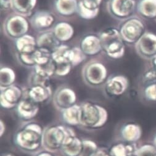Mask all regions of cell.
<instances>
[{
	"instance_id": "6da1fadb",
	"label": "cell",
	"mask_w": 156,
	"mask_h": 156,
	"mask_svg": "<svg viewBox=\"0 0 156 156\" xmlns=\"http://www.w3.org/2000/svg\"><path fill=\"white\" fill-rule=\"evenodd\" d=\"M44 128L37 122H25L16 132L14 143L20 151L35 154L43 149Z\"/></svg>"
},
{
	"instance_id": "7a4b0ae2",
	"label": "cell",
	"mask_w": 156,
	"mask_h": 156,
	"mask_svg": "<svg viewBox=\"0 0 156 156\" xmlns=\"http://www.w3.org/2000/svg\"><path fill=\"white\" fill-rule=\"evenodd\" d=\"M75 134L71 126L62 125L49 126L44 129L43 149L54 153L60 151L66 140Z\"/></svg>"
},
{
	"instance_id": "3957f363",
	"label": "cell",
	"mask_w": 156,
	"mask_h": 156,
	"mask_svg": "<svg viewBox=\"0 0 156 156\" xmlns=\"http://www.w3.org/2000/svg\"><path fill=\"white\" fill-rule=\"evenodd\" d=\"M82 115L80 126L98 129L105 126L108 120V112L103 106L91 101L81 104Z\"/></svg>"
},
{
	"instance_id": "277c9868",
	"label": "cell",
	"mask_w": 156,
	"mask_h": 156,
	"mask_svg": "<svg viewBox=\"0 0 156 156\" xmlns=\"http://www.w3.org/2000/svg\"><path fill=\"white\" fill-rule=\"evenodd\" d=\"M102 50L112 59H118L124 56L125 46L119 30L110 27L101 32L98 35Z\"/></svg>"
},
{
	"instance_id": "5b68a950",
	"label": "cell",
	"mask_w": 156,
	"mask_h": 156,
	"mask_svg": "<svg viewBox=\"0 0 156 156\" xmlns=\"http://www.w3.org/2000/svg\"><path fill=\"white\" fill-rule=\"evenodd\" d=\"M82 75L84 82L91 87H99L105 85L108 80V70L101 62L91 61L83 67Z\"/></svg>"
},
{
	"instance_id": "8992f818",
	"label": "cell",
	"mask_w": 156,
	"mask_h": 156,
	"mask_svg": "<svg viewBox=\"0 0 156 156\" xmlns=\"http://www.w3.org/2000/svg\"><path fill=\"white\" fill-rule=\"evenodd\" d=\"M29 23L26 17L17 14L9 15L3 23V30L5 35L14 40L27 34Z\"/></svg>"
},
{
	"instance_id": "52a82bcc",
	"label": "cell",
	"mask_w": 156,
	"mask_h": 156,
	"mask_svg": "<svg viewBox=\"0 0 156 156\" xmlns=\"http://www.w3.org/2000/svg\"><path fill=\"white\" fill-rule=\"evenodd\" d=\"M144 30L143 23L136 18L126 20L119 30L123 41L128 43H136L144 34Z\"/></svg>"
},
{
	"instance_id": "ba28073f",
	"label": "cell",
	"mask_w": 156,
	"mask_h": 156,
	"mask_svg": "<svg viewBox=\"0 0 156 156\" xmlns=\"http://www.w3.org/2000/svg\"><path fill=\"white\" fill-rule=\"evenodd\" d=\"M77 97L75 91L66 86L59 87L53 95L55 107L60 112L76 104Z\"/></svg>"
},
{
	"instance_id": "9c48e42d",
	"label": "cell",
	"mask_w": 156,
	"mask_h": 156,
	"mask_svg": "<svg viewBox=\"0 0 156 156\" xmlns=\"http://www.w3.org/2000/svg\"><path fill=\"white\" fill-rule=\"evenodd\" d=\"M135 6V0H108L107 3L109 13L117 19L129 17L133 12Z\"/></svg>"
},
{
	"instance_id": "30bf717a",
	"label": "cell",
	"mask_w": 156,
	"mask_h": 156,
	"mask_svg": "<svg viewBox=\"0 0 156 156\" xmlns=\"http://www.w3.org/2000/svg\"><path fill=\"white\" fill-rule=\"evenodd\" d=\"M0 90V105L2 108L5 109L16 108L23 98L25 92L20 87L16 85Z\"/></svg>"
},
{
	"instance_id": "8fae6325",
	"label": "cell",
	"mask_w": 156,
	"mask_h": 156,
	"mask_svg": "<svg viewBox=\"0 0 156 156\" xmlns=\"http://www.w3.org/2000/svg\"><path fill=\"white\" fill-rule=\"evenodd\" d=\"M15 109L17 117L20 120L27 122L32 121L38 115L40 111V105L26 96L24 92L23 98Z\"/></svg>"
},
{
	"instance_id": "7c38bea8",
	"label": "cell",
	"mask_w": 156,
	"mask_h": 156,
	"mask_svg": "<svg viewBox=\"0 0 156 156\" xmlns=\"http://www.w3.org/2000/svg\"><path fill=\"white\" fill-rule=\"evenodd\" d=\"M137 53L143 57L149 58L156 55V35L145 33L135 43Z\"/></svg>"
},
{
	"instance_id": "4fadbf2b",
	"label": "cell",
	"mask_w": 156,
	"mask_h": 156,
	"mask_svg": "<svg viewBox=\"0 0 156 156\" xmlns=\"http://www.w3.org/2000/svg\"><path fill=\"white\" fill-rule=\"evenodd\" d=\"M128 80L122 75H115L108 79L105 84L106 93L111 97H117L125 93L128 87Z\"/></svg>"
},
{
	"instance_id": "5bb4252c",
	"label": "cell",
	"mask_w": 156,
	"mask_h": 156,
	"mask_svg": "<svg viewBox=\"0 0 156 156\" xmlns=\"http://www.w3.org/2000/svg\"><path fill=\"white\" fill-rule=\"evenodd\" d=\"M102 0H78L77 14L85 20H91L98 16Z\"/></svg>"
},
{
	"instance_id": "9a60e30c",
	"label": "cell",
	"mask_w": 156,
	"mask_h": 156,
	"mask_svg": "<svg viewBox=\"0 0 156 156\" xmlns=\"http://www.w3.org/2000/svg\"><path fill=\"white\" fill-rule=\"evenodd\" d=\"M55 21V16L47 11H39L32 16L30 23L35 30L46 31Z\"/></svg>"
},
{
	"instance_id": "2e32d148",
	"label": "cell",
	"mask_w": 156,
	"mask_h": 156,
	"mask_svg": "<svg viewBox=\"0 0 156 156\" xmlns=\"http://www.w3.org/2000/svg\"><path fill=\"white\" fill-rule=\"evenodd\" d=\"M25 94L35 102L40 104L46 102L53 95V91L49 85L29 87Z\"/></svg>"
},
{
	"instance_id": "e0dca14e",
	"label": "cell",
	"mask_w": 156,
	"mask_h": 156,
	"mask_svg": "<svg viewBox=\"0 0 156 156\" xmlns=\"http://www.w3.org/2000/svg\"><path fill=\"white\" fill-rule=\"evenodd\" d=\"M82 149L83 140L75 134L66 140L60 151L64 156H81Z\"/></svg>"
},
{
	"instance_id": "ac0fdd59",
	"label": "cell",
	"mask_w": 156,
	"mask_h": 156,
	"mask_svg": "<svg viewBox=\"0 0 156 156\" xmlns=\"http://www.w3.org/2000/svg\"><path fill=\"white\" fill-rule=\"evenodd\" d=\"M80 48L87 56H94L102 50L99 36L88 35L85 36L80 43Z\"/></svg>"
},
{
	"instance_id": "d6986e66",
	"label": "cell",
	"mask_w": 156,
	"mask_h": 156,
	"mask_svg": "<svg viewBox=\"0 0 156 156\" xmlns=\"http://www.w3.org/2000/svg\"><path fill=\"white\" fill-rule=\"evenodd\" d=\"M61 119L64 123L69 126H80L82 109L81 105H75L61 111Z\"/></svg>"
},
{
	"instance_id": "ffe728a7",
	"label": "cell",
	"mask_w": 156,
	"mask_h": 156,
	"mask_svg": "<svg viewBox=\"0 0 156 156\" xmlns=\"http://www.w3.org/2000/svg\"><path fill=\"white\" fill-rule=\"evenodd\" d=\"M11 9L15 14L30 17L35 9L37 0H10Z\"/></svg>"
},
{
	"instance_id": "44dd1931",
	"label": "cell",
	"mask_w": 156,
	"mask_h": 156,
	"mask_svg": "<svg viewBox=\"0 0 156 156\" xmlns=\"http://www.w3.org/2000/svg\"><path fill=\"white\" fill-rule=\"evenodd\" d=\"M61 43L55 35L53 30L42 32L37 38V47L47 49L51 51V53L61 44Z\"/></svg>"
},
{
	"instance_id": "7402d4cb",
	"label": "cell",
	"mask_w": 156,
	"mask_h": 156,
	"mask_svg": "<svg viewBox=\"0 0 156 156\" xmlns=\"http://www.w3.org/2000/svg\"><path fill=\"white\" fill-rule=\"evenodd\" d=\"M141 127L135 123H128L123 125L120 131L122 140L126 143H132L140 140L141 136Z\"/></svg>"
},
{
	"instance_id": "603a6c76",
	"label": "cell",
	"mask_w": 156,
	"mask_h": 156,
	"mask_svg": "<svg viewBox=\"0 0 156 156\" xmlns=\"http://www.w3.org/2000/svg\"><path fill=\"white\" fill-rule=\"evenodd\" d=\"M15 46L17 53L30 54L37 49V39L29 34L17 38L15 40Z\"/></svg>"
},
{
	"instance_id": "cb8c5ba5",
	"label": "cell",
	"mask_w": 156,
	"mask_h": 156,
	"mask_svg": "<svg viewBox=\"0 0 156 156\" xmlns=\"http://www.w3.org/2000/svg\"><path fill=\"white\" fill-rule=\"evenodd\" d=\"M52 30L56 37L61 42L67 41L71 40L75 32L72 25L66 22H61L56 23Z\"/></svg>"
},
{
	"instance_id": "d4e9b609",
	"label": "cell",
	"mask_w": 156,
	"mask_h": 156,
	"mask_svg": "<svg viewBox=\"0 0 156 156\" xmlns=\"http://www.w3.org/2000/svg\"><path fill=\"white\" fill-rule=\"evenodd\" d=\"M55 9L62 16H70L77 13L78 0H55Z\"/></svg>"
},
{
	"instance_id": "484cf974",
	"label": "cell",
	"mask_w": 156,
	"mask_h": 156,
	"mask_svg": "<svg viewBox=\"0 0 156 156\" xmlns=\"http://www.w3.org/2000/svg\"><path fill=\"white\" fill-rule=\"evenodd\" d=\"M136 151L133 144L126 142L115 143L109 149L111 156H130L135 154Z\"/></svg>"
},
{
	"instance_id": "4316f807",
	"label": "cell",
	"mask_w": 156,
	"mask_h": 156,
	"mask_svg": "<svg viewBox=\"0 0 156 156\" xmlns=\"http://www.w3.org/2000/svg\"><path fill=\"white\" fill-rule=\"evenodd\" d=\"M16 75L14 70L8 67L0 69V90L6 88L14 85Z\"/></svg>"
},
{
	"instance_id": "83f0119b",
	"label": "cell",
	"mask_w": 156,
	"mask_h": 156,
	"mask_svg": "<svg viewBox=\"0 0 156 156\" xmlns=\"http://www.w3.org/2000/svg\"><path fill=\"white\" fill-rule=\"evenodd\" d=\"M71 48L66 44H61L55 51L52 52V59L56 64L70 63V52Z\"/></svg>"
},
{
	"instance_id": "f1b7e54d",
	"label": "cell",
	"mask_w": 156,
	"mask_h": 156,
	"mask_svg": "<svg viewBox=\"0 0 156 156\" xmlns=\"http://www.w3.org/2000/svg\"><path fill=\"white\" fill-rule=\"evenodd\" d=\"M138 10L144 17H156V0H141L138 5Z\"/></svg>"
},
{
	"instance_id": "f546056e",
	"label": "cell",
	"mask_w": 156,
	"mask_h": 156,
	"mask_svg": "<svg viewBox=\"0 0 156 156\" xmlns=\"http://www.w3.org/2000/svg\"><path fill=\"white\" fill-rule=\"evenodd\" d=\"M34 69V71L38 75L46 79H50L51 77L55 75L56 63L53 59H51L46 64L35 66Z\"/></svg>"
},
{
	"instance_id": "4dcf8cb0",
	"label": "cell",
	"mask_w": 156,
	"mask_h": 156,
	"mask_svg": "<svg viewBox=\"0 0 156 156\" xmlns=\"http://www.w3.org/2000/svg\"><path fill=\"white\" fill-rule=\"evenodd\" d=\"M33 58L36 66L44 64L52 59L51 52L45 49L37 48L33 53Z\"/></svg>"
},
{
	"instance_id": "1f68e13d",
	"label": "cell",
	"mask_w": 156,
	"mask_h": 156,
	"mask_svg": "<svg viewBox=\"0 0 156 156\" xmlns=\"http://www.w3.org/2000/svg\"><path fill=\"white\" fill-rule=\"evenodd\" d=\"M87 58V55L83 53L80 47H73L70 52L69 61L73 67L82 64Z\"/></svg>"
},
{
	"instance_id": "d6a6232c",
	"label": "cell",
	"mask_w": 156,
	"mask_h": 156,
	"mask_svg": "<svg viewBox=\"0 0 156 156\" xmlns=\"http://www.w3.org/2000/svg\"><path fill=\"white\" fill-rule=\"evenodd\" d=\"M99 147L91 140H83V149L81 156H94Z\"/></svg>"
},
{
	"instance_id": "836d02e7",
	"label": "cell",
	"mask_w": 156,
	"mask_h": 156,
	"mask_svg": "<svg viewBox=\"0 0 156 156\" xmlns=\"http://www.w3.org/2000/svg\"><path fill=\"white\" fill-rule=\"evenodd\" d=\"M17 58L19 62L23 66L26 67H33L34 68L36 64L33 58V53H17Z\"/></svg>"
},
{
	"instance_id": "e575fe53",
	"label": "cell",
	"mask_w": 156,
	"mask_h": 156,
	"mask_svg": "<svg viewBox=\"0 0 156 156\" xmlns=\"http://www.w3.org/2000/svg\"><path fill=\"white\" fill-rule=\"evenodd\" d=\"M49 79H46V78L38 75L34 71L29 78V87L36 85H49Z\"/></svg>"
},
{
	"instance_id": "d590c367",
	"label": "cell",
	"mask_w": 156,
	"mask_h": 156,
	"mask_svg": "<svg viewBox=\"0 0 156 156\" xmlns=\"http://www.w3.org/2000/svg\"><path fill=\"white\" fill-rule=\"evenodd\" d=\"M136 156H156V146L145 144L137 149L135 152Z\"/></svg>"
},
{
	"instance_id": "8d00e7d4",
	"label": "cell",
	"mask_w": 156,
	"mask_h": 156,
	"mask_svg": "<svg viewBox=\"0 0 156 156\" xmlns=\"http://www.w3.org/2000/svg\"><path fill=\"white\" fill-rule=\"evenodd\" d=\"M72 67L70 63L56 64L55 75L60 77L65 76L70 72Z\"/></svg>"
},
{
	"instance_id": "74e56055",
	"label": "cell",
	"mask_w": 156,
	"mask_h": 156,
	"mask_svg": "<svg viewBox=\"0 0 156 156\" xmlns=\"http://www.w3.org/2000/svg\"><path fill=\"white\" fill-rule=\"evenodd\" d=\"M144 94L147 99L156 101V83L147 86L144 90Z\"/></svg>"
},
{
	"instance_id": "f35d334b",
	"label": "cell",
	"mask_w": 156,
	"mask_h": 156,
	"mask_svg": "<svg viewBox=\"0 0 156 156\" xmlns=\"http://www.w3.org/2000/svg\"><path fill=\"white\" fill-rule=\"evenodd\" d=\"M144 79L146 80H153L156 79V69L150 70L146 72L144 74Z\"/></svg>"
},
{
	"instance_id": "ab89813d",
	"label": "cell",
	"mask_w": 156,
	"mask_h": 156,
	"mask_svg": "<svg viewBox=\"0 0 156 156\" xmlns=\"http://www.w3.org/2000/svg\"><path fill=\"white\" fill-rule=\"evenodd\" d=\"M94 156H111L109 149L105 147H99Z\"/></svg>"
},
{
	"instance_id": "60d3db41",
	"label": "cell",
	"mask_w": 156,
	"mask_h": 156,
	"mask_svg": "<svg viewBox=\"0 0 156 156\" xmlns=\"http://www.w3.org/2000/svg\"><path fill=\"white\" fill-rule=\"evenodd\" d=\"M34 156H56L55 153L42 149L34 154Z\"/></svg>"
},
{
	"instance_id": "b9f144b4",
	"label": "cell",
	"mask_w": 156,
	"mask_h": 156,
	"mask_svg": "<svg viewBox=\"0 0 156 156\" xmlns=\"http://www.w3.org/2000/svg\"><path fill=\"white\" fill-rule=\"evenodd\" d=\"M9 8H11L10 0H1V9L7 10Z\"/></svg>"
},
{
	"instance_id": "7bdbcfd3",
	"label": "cell",
	"mask_w": 156,
	"mask_h": 156,
	"mask_svg": "<svg viewBox=\"0 0 156 156\" xmlns=\"http://www.w3.org/2000/svg\"><path fill=\"white\" fill-rule=\"evenodd\" d=\"M6 128V127L5 122L2 119H1V120H0V136H1V138L5 133Z\"/></svg>"
},
{
	"instance_id": "ee69618b",
	"label": "cell",
	"mask_w": 156,
	"mask_h": 156,
	"mask_svg": "<svg viewBox=\"0 0 156 156\" xmlns=\"http://www.w3.org/2000/svg\"><path fill=\"white\" fill-rule=\"evenodd\" d=\"M152 64H153V66L154 68L156 69V55L154 56L153 59H152Z\"/></svg>"
},
{
	"instance_id": "f6af8a7d",
	"label": "cell",
	"mask_w": 156,
	"mask_h": 156,
	"mask_svg": "<svg viewBox=\"0 0 156 156\" xmlns=\"http://www.w3.org/2000/svg\"><path fill=\"white\" fill-rule=\"evenodd\" d=\"M2 156H16V155H15L14 154H13L12 153H6V154L2 155Z\"/></svg>"
},
{
	"instance_id": "bcb514c9",
	"label": "cell",
	"mask_w": 156,
	"mask_h": 156,
	"mask_svg": "<svg viewBox=\"0 0 156 156\" xmlns=\"http://www.w3.org/2000/svg\"><path fill=\"white\" fill-rule=\"evenodd\" d=\"M154 143H155V146H156V136L155 138V140H154Z\"/></svg>"
},
{
	"instance_id": "7dc6e473",
	"label": "cell",
	"mask_w": 156,
	"mask_h": 156,
	"mask_svg": "<svg viewBox=\"0 0 156 156\" xmlns=\"http://www.w3.org/2000/svg\"><path fill=\"white\" fill-rule=\"evenodd\" d=\"M130 156H136V155H135V154H133V155H130Z\"/></svg>"
}]
</instances>
